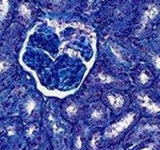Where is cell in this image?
<instances>
[{
  "instance_id": "1",
  "label": "cell",
  "mask_w": 160,
  "mask_h": 150,
  "mask_svg": "<svg viewBox=\"0 0 160 150\" xmlns=\"http://www.w3.org/2000/svg\"><path fill=\"white\" fill-rule=\"evenodd\" d=\"M133 119H135V114H133V113L127 114L125 117L122 118L120 121H118L117 123L112 125L107 131H106V136H107V138H110L118 136L123 130H125L126 128L129 127V125L132 123Z\"/></svg>"
},
{
  "instance_id": "4",
  "label": "cell",
  "mask_w": 160,
  "mask_h": 150,
  "mask_svg": "<svg viewBox=\"0 0 160 150\" xmlns=\"http://www.w3.org/2000/svg\"><path fill=\"white\" fill-rule=\"evenodd\" d=\"M108 99H109L111 105L114 108H120L124 104V98L120 95H109Z\"/></svg>"
},
{
  "instance_id": "8",
  "label": "cell",
  "mask_w": 160,
  "mask_h": 150,
  "mask_svg": "<svg viewBox=\"0 0 160 150\" xmlns=\"http://www.w3.org/2000/svg\"><path fill=\"white\" fill-rule=\"evenodd\" d=\"M153 62H154V65L156 66L157 69H160V56H156L153 58Z\"/></svg>"
},
{
  "instance_id": "2",
  "label": "cell",
  "mask_w": 160,
  "mask_h": 150,
  "mask_svg": "<svg viewBox=\"0 0 160 150\" xmlns=\"http://www.w3.org/2000/svg\"><path fill=\"white\" fill-rule=\"evenodd\" d=\"M138 100L140 102V104L142 107L146 108V110L151 113H160V102L159 103H155L151 100L148 95L143 94V95H139Z\"/></svg>"
},
{
  "instance_id": "14",
  "label": "cell",
  "mask_w": 160,
  "mask_h": 150,
  "mask_svg": "<svg viewBox=\"0 0 160 150\" xmlns=\"http://www.w3.org/2000/svg\"><path fill=\"white\" fill-rule=\"evenodd\" d=\"M51 1H53V2H59L60 0H51Z\"/></svg>"
},
{
  "instance_id": "6",
  "label": "cell",
  "mask_w": 160,
  "mask_h": 150,
  "mask_svg": "<svg viewBox=\"0 0 160 150\" xmlns=\"http://www.w3.org/2000/svg\"><path fill=\"white\" fill-rule=\"evenodd\" d=\"M19 12H20V14H22L24 17H26V18L30 17V10L28 9V7L26 6V4H22V6H20Z\"/></svg>"
},
{
  "instance_id": "7",
  "label": "cell",
  "mask_w": 160,
  "mask_h": 150,
  "mask_svg": "<svg viewBox=\"0 0 160 150\" xmlns=\"http://www.w3.org/2000/svg\"><path fill=\"white\" fill-rule=\"evenodd\" d=\"M149 80V77L148 76V74H146L145 71H143L141 74V76H140V81H141V83H143V84H145L146 82H148Z\"/></svg>"
},
{
  "instance_id": "9",
  "label": "cell",
  "mask_w": 160,
  "mask_h": 150,
  "mask_svg": "<svg viewBox=\"0 0 160 150\" xmlns=\"http://www.w3.org/2000/svg\"><path fill=\"white\" fill-rule=\"evenodd\" d=\"M99 78L102 79V82H111L112 81V79L110 78V77H108V76H106V75H104V74H99Z\"/></svg>"
},
{
  "instance_id": "3",
  "label": "cell",
  "mask_w": 160,
  "mask_h": 150,
  "mask_svg": "<svg viewBox=\"0 0 160 150\" xmlns=\"http://www.w3.org/2000/svg\"><path fill=\"white\" fill-rule=\"evenodd\" d=\"M159 13V9L157 6H155V4H153V6L148 7V9L146 10L145 12H144L143 16H142V20H141V27L144 28L146 25H148V22H151L153 18H155L158 15Z\"/></svg>"
},
{
  "instance_id": "13",
  "label": "cell",
  "mask_w": 160,
  "mask_h": 150,
  "mask_svg": "<svg viewBox=\"0 0 160 150\" xmlns=\"http://www.w3.org/2000/svg\"><path fill=\"white\" fill-rule=\"evenodd\" d=\"M141 150H154V145H151V146L146 147V148H143V149H141Z\"/></svg>"
},
{
  "instance_id": "5",
  "label": "cell",
  "mask_w": 160,
  "mask_h": 150,
  "mask_svg": "<svg viewBox=\"0 0 160 150\" xmlns=\"http://www.w3.org/2000/svg\"><path fill=\"white\" fill-rule=\"evenodd\" d=\"M9 10V0H0V20L3 19Z\"/></svg>"
},
{
  "instance_id": "11",
  "label": "cell",
  "mask_w": 160,
  "mask_h": 150,
  "mask_svg": "<svg viewBox=\"0 0 160 150\" xmlns=\"http://www.w3.org/2000/svg\"><path fill=\"white\" fill-rule=\"evenodd\" d=\"M7 66H8L7 62H0V72L3 71L7 68Z\"/></svg>"
},
{
  "instance_id": "12",
  "label": "cell",
  "mask_w": 160,
  "mask_h": 150,
  "mask_svg": "<svg viewBox=\"0 0 160 150\" xmlns=\"http://www.w3.org/2000/svg\"><path fill=\"white\" fill-rule=\"evenodd\" d=\"M92 116H93V117H94V118H99L100 116H102V112L97 110V111H95V112L93 113V115H92Z\"/></svg>"
},
{
  "instance_id": "10",
  "label": "cell",
  "mask_w": 160,
  "mask_h": 150,
  "mask_svg": "<svg viewBox=\"0 0 160 150\" xmlns=\"http://www.w3.org/2000/svg\"><path fill=\"white\" fill-rule=\"evenodd\" d=\"M76 111H77V108L75 107V105H69L68 108V113L69 115H74L75 113H76Z\"/></svg>"
}]
</instances>
